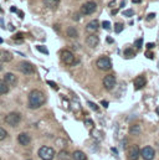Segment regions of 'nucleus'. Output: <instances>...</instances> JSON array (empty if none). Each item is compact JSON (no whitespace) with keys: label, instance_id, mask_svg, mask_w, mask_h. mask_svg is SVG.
<instances>
[{"label":"nucleus","instance_id":"f257e3e1","mask_svg":"<svg viewBox=\"0 0 159 160\" xmlns=\"http://www.w3.org/2000/svg\"><path fill=\"white\" fill-rule=\"evenodd\" d=\"M46 101V97L44 94V92H41L39 89H33L29 94V107L31 109H38L40 108Z\"/></svg>","mask_w":159,"mask_h":160},{"label":"nucleus","instance_id":"f03ea898","mask_svg":"<svg viewBox=\"0 0 159 160\" xmlns=\"http://www.w3.org/2000/svg\"><path fill=\"white\" fill-rule=\"evenodd\" d=\"M39 157L42 160H52L55 157V150L50 147H41L39 149Z\"/></svg>","mask_w":159,"mask_h":160},{"label":"nucleus","instance_id":"7ed1b4c3","mask_svg":"<svg viewBox=\"0 0 159 160\" xmlns=\"http://www.w3.org/2000/svg\"><path fill=\"white\" fill-rule=\"evenodd\" d=\"M97 4L95 1H87L81 6V14L82 15H91L96 11Z\"/></svg>","mask_w":159,"mask_h":160},{"label":"nucleus","instance_id":"20e7f679","mask_svg":"<svg viewBox=\"0 0 159 160\" xmlns=\"http://www.w3.org/2000/svg\"><path fill=\"white\" fill-rule=\"evenodd\" d=\"M5 122L11 127H16L21 122V116L18 112H11L5 117Z\"/></svg>","mask_w":159,"mask_h":160},{"label":"nucleus","instance_id":"39448f33","mask_svg":"<svg viewBox=\"0 0 159 160\" xmlns=\"http://www.w3.org/2000/svg\"><path fill=\"white\" fill-rule=\"evenodd\" d=\"M61 60L66 65H75L77 62V61H75L74 53L71 51H69V50H62L61 51Z\"/></svg>","mask_w":159,"mask_h":160},{"label":"nucleus","instance_id":"423d86ee","mask_svg":"<svg viewBox=\"0 0 159 160\" xmlns=\"http://www.w3.org/2000/svg\"><path fill=\"white\" fill-rule=\"evenodd\" d=\"M18 68H19V71H20L21 73H24V75H33V73L35 72V67H34L30 62H26V61L20 62L19 66H18Z\"/></svg>","mask_w":159,"mask_h":160},{"label":"nucleus","instance_id":"0eeeda50","mask_svg":"<svg viewBox=\"0 0 159 160\" xmlns=\"http://www.w3.org/2000/svg\"><path fill=\"white\" fill-rule=\"evenodd\" d=\"M96 65H97V67H98L100 70H102V71H108V70L112 68V62H111V60H110L108 57H100V58L97 60Z\"/></svg>","mask_w":159,"mask_h":160},{"label":"nucleus","instance_id":"6e6552de","mask_svg":"<svg viewBox=\"0 0 159 160\" xmlns=\"http://www.w3.org/2000/svg\"><path fill=\"white\" fill-rule=\"evenodd\" d=\"M141 155L144 160H153L156 157V152L152 147H144L141 150Z\"/></svg>","mask_w":159,"mask_h":160},{"label":"nucleus","instance_id":"1a4fd4ad","mask_svg":"<svg viewBox=\"0 0 159 160\" xmlns=\"http://www.w3.org/2000/svg\"><path fill=\"white\" fill-rule=\"evenodd\" d=\"M116 86V77L113 75H107L105 78H103V87L106 89H113Z\"/></svg>","mask_w":159,"mask_h":160},{"label":"nucleus","instance_id":"9d476101","mask_svg":"<svg viewBox=\"0 0 159 160\" xmlns=\"http://www.w3.org/2000/svg\"><path fill=\"white\" fill-rule=\"evenodd\" d=\"M139 147L132 145L128 148V159L129 160H138L139 159Z\"/></svg>","mask_w":159,"mask_h":160},{"label":"nucleus","instance_id":"9b49d317","mask_svg":"<svg viewBox=\"0 0 159 160\" xmlns=\"http://www.w3.org/2000/svg\"><path fill=\"white\" fill-rule=\"evenodd\" d=\"M18 142H19V144H21V145L25 147V145H29V144H30L31 138H30L29 134H26V133H21V134L18 135Z\"/></svg>","mask_w":159,"mask_h":160},{"label":"nucleus","instance_id":"f8f14e48","mask_svg":"<svg viewBox=\"0 0 159 160\" xmlns=\"http://www.w3.org/2000/svg\"><path fill=\"white\" fill-rule=\"evenodd\" d=\"M98 28H100V22L97 20H92L86 25V31L87 32H96L98 30Z\"/></svg>","mask_w":159,"mask_h":160},{"label":"nucleus","instance_id":"ddd939ff","mask_svg":"<svg viewBox=\"0 0 159 160\" xmlns=\"http://www.w3.org/2000/svg\"><path fill=\"white\" fill-rule=\"evenodd\" d=\"M13 60V53L6 50H0V62H10Z\"/></svg>","mask_w":159,"mask_h":160},{"label":"nucleus","instance_id":"4468645a","mask_svg":"<svg viewBox=\"0 0 159 160\" xmlns=\"http://www.w3.org/2000/svg\"><path fill=\"white\" fill-rule=\"evenodd\" d=\"M98 42H100L98 36H96V35H93V34L86 38V43H87V46H90V47H96V46L98 45Z\"/></svg>","mask_w":159,"mask_h":160},{"label":"nucleus","instance_id":"2eb2a0df","mask_svg":"<svg viewBox=\"0 0 159 160\" xmlns=\"http://www.w3.org/2000/svg\"><path fill=\"white\" fill-rule=\"evenodd\" d=\"M4 81L9 84V86H15L16 83H18V77L14 75V73H5V76H4Z\"/></svg>","mask_w":159,"mask_h":160},{"label":"nucleus","instance_id":"dca6fc26","mask_svg":"<svg viewBox=\"0 0 159 160\" xmlns=\"http://www.w3.org/2000/svg\"><path fill=\"white\" fill-rule=\"evenodd\" d=\"M44 5L50 10H55L60 5V0H44Z\"/></svg>","mask_w":159,"mask_h":160},{"label":"nucleus","instance_id":"f3484780","mask_svg":"<svg viewBox=\"0 0 159 160\" xmlns=\"http://www.w3.org/2000/svg\"><path fill=\"white\" fill-rule=\"evenodd\" d=\"M146 83H147V81H146V78H144L143 76L137 77V78L134 80V88H136V89H141V88H143V87L146 86Z\"/></svg>","mask_w":159,"mask_h":160},{"label":"nucleus","instance_id":"a211bd4d","mask_svg":"<svg viewBox=\"0 0 159 160\" xmlns=\"http://www.w3.org/2000/svg\"><path fill=\"white\" fill-rule=\"evenodd\" d=\"M72 159L74 160H87V155H86L83 152H81V150H76V152H74V154H72Z\"/></svg>","mask_w":159,"mask_h":160},{"label":"nucleus","instance_id":"6ab92c4d","mask_svg":"<svg viewBox=\"0 0 159 160\" xmlns=\"http://www.w3.org/2000/svg\"><path fill=\"white\" fill-rule=\"evenodd\" d=\"M9 92V84L4 80H0V96L6 94Z\"/></svg>","mask_w":159,"mask_h":160},{"label":"nucleus","instance_id":"aec40b11","mask_svg":"<svg viewBox=\"0 0 159 160\" xmlns=\"http://www.w3.org/2000/svg\"><path fill=\"white\" fill-rule=\"evenodd\" d=\"M141 132L142 130H141V127L138 124H134V125H132L129 128V134H132V135H139Z\"/></svg>","mask_w":159,"mask_h":160},{"label":"nucleus","instance_id":"412c9836","mask_svg":"<svg viewBox=\"0 0 159 160\" xmlns=\"http://www.w3.org/2000/svg\"><path fill=\"white\" fill-rule=\"evenodd\" d=\"M66 34H67L69 38H72V39H76L79 36V32H77V30L75 28H69L66 30Z\"/></svg>","mask_w":159,"mask_h":160},{"label":"nucleus","instance_id":"4be33fe9","mask_svg":"<svg viewBox=\"0 0 159 160\" xmlns=\"http://www.w3.org/2000/svg\"><path fill=\"white\" fill-rule=\"evenodd\" d=\"M91 135H92L95 139H97V140H101V139L103 138V133L100 132V130H96V129H92V130H91Z\"/></svg>","mask_w":159,"mask_h":160},{"label":"nucleus","instance_id":"5701e85b","mask_svg":"<svg viewBox=\"0 0 159 160\" xmlns=\"http://www.w3.org/2000/svg\"><path fill=\"white\" fill-rule=\"evenodd\" d=\"M59 158L61 160H72V157L66 152V150H61L59 154Z\"/></svg>","mask_w":159,"mask_h":160},{"label":"nucleus","instance_id":"b1692460","mask_svg":"<svg viewBox=\"0 0 159 160\" xmlns=\"http://www.w3.org/2000/svg\"><path fill=\"white\" fill-rule=\"evenodd\" d=\"M119 148L121 149H128V139L127 138H123L122 140H121V143H119Z\"/></svg>","mask_w":159,"mask_h":160},{"label":"nucleus","instance_id":"393cba45","mask_svg":"<svg viewBox=\"0 0 159 160\" xmlns=\"http://www.w3.org/2000/svg\"><path fill=\"white\" fill-rule=\"evenodd\" d=\"M134 55H136V53H134V51H133L132 48H127V50L124 51V56H126L127 58H128V57H134Z\"/></svg>","mask_w":159,"mask_h":160},{"label":"nucleus","instance_id":"a878e982","mask_svg":"<svg viewBox=\"0 0 159 160\" xmlns=\"http://www.w3.org/2000/svg\"><path fill=\"white\" fill-rule=\"evenodd\" d=\"M122 30H123V24H122V22H117V24L115 25V31H116V34L122 32Z\"/></svg>","mask_w":159,"mask_h":160},{"label":"nucleus","instance_id":"bb28decb","mask_svg":"<svg viewBox=\"0 0 159 160\" xmlns=\"http://www.w3.org/2000/svg\"><path fill=\"white\" fill-rule=\"evenodd\" d=\"M8 137V133H6V130L5 129H3V128H0V142H3L5 138Z\"/></svg>","mask_w":159,"mask_h":160},{"label":"nucleus","instance_id":"cd10ccee","mask_svg":"<svg viewBox=\"0 0 159 160\" xmlns=\"http://www.w3.org/2000/svg\"><path fill=\"white\" fill-rule=\"evenodd\" d=\"M87 104H88V107H90V108H92V109H93V111H96V112L100 109V107H98L96 103H93V102H90V101H88V102H87Z\"/></svg>","mask_w":159,"mask_h":160},{"label":"nucleus","instance_id":"c85d7f7f","mask_svg":"<svg viewBox=\"0 0 159 160\" xmlns=\"http://www.w3.org/2000/svg\"><path fill=\"white\" fill-rule=\"evenodd\" d=\"M85 125H86L87 128H93V127H95V123L91 119H85Z\"/></svg>","mask_w":159,"mask_h":160},{"label":"nucleus","instance_id":"c756f323","mask_svg":"<svg viewBox=\"0 0 159 160\" xmlns=\"http://www.w3.org/2000/svg\"><path fill=\"white\" fill-rule=\"evenodd\" d=\"M36 48L39 50L40 52H42V53H45V55H47V53H49V51H47V48H46L45 46H38Z\"/></svg>","mask_w":159,"mask_h":160},{"label":"nucleus","instance_id":"7c9ffc66","mask_svg":"<svg viewBox=\"0 0 159 160\" xmlns=\"http://www.w3.org/2000/svg\"><path fill=\"white\" fill-rule=\"evenodd\" d=\"M102 26H103V29H106V30H110V28H111V24H110L108 21H103V22H102Z\"/></svg>","mask_w":159,"mask_h":160},{"label":"nucleus","instance_id":"2f4dec72","mask_svg":"<svg viewBox=\"0 0 159 160\" xmlns=\"http://www.w3.org/2000/svg\"><path fill=\"white\" fill-rule=\"evenodd\" d=\"M133 14H134V12H133V10H126V11L123 12V15H124V16H133Z\"/></svg>","mask_w":159,"mask_h":160},{"label":"nucleus","instance_id":"473e14b6","mask_svg":"<svg viewBox=\"0 0 159 160\" xmlns=\"http://www.w3.org/2000/svg\"><path fill=\"white\" fill-rule=\"evenodd\" d=\"M134 45H136L137 47H139V48H141V47H142V45H143V40H142V39H139V40H137V41H136V42H134Z\"/></svg>","mask_w":159,"mask_h":160},{"label":"nucleus","instance_id":"72a5a7b5","mask_svg":"<svg viewBox=\"0 0 159 160\" xmlns=\"http://www.w3.org/2000/svg\"><path fill=\"white\" fill-rule=\"evenodd\" d=\"M47 83H49V84H50V86H51V87H54V88H55V89H57V86H56V84H55V83H54V82H51V81H49V82H47Z\"/></svg>","mask_w":159,"mask_h":160},{"label":"nucleus","instance_id":"f704fd0d","mask_svg":"<svg viewBox=\"0 0 159 160\" xmlns=\"http://www.w3.org/2000/svg\"><path fill=\"white\" fill-rule=\"evenodd\" d=\"M154 16H156V14H151V15H148V16H147V20H149V19H153Z\"/></svg>","mask_w":159,"mask_h":160},{"label":"nucleus","instance_id":"c9c22d12","mask_svg":"<svg viewBox=\"0 0 159 160\" xmlns=\"http://www.w3.org/2000/svg\"><path fill=\"white\" fill-rule=\"evenodd\" d=\"M107 42H108V43H113V39L108 36V38H107Z\"/></svg>","mask_w":159,"mask_h":160},{"label":"nucleus","instance_id":"e433bc0d","mask_svg":"<svg viewBox=\"0 0 159 160\" xmlns=\"http://www.w3.org/2000/svg\"><path fill=\"white\" fill-rule=\"evenodd\" d=\"M147 47H148V50H149V48H153V47H154V43H148Z\"/></svg>","mask_w":159,"mask_h":160},{"label":"nucleus","instance_id":"4c0bfd02","mask_svg":"<svg viewBox=\"0 0 159 160\" xmlns=\"http://www.w3.org/2000/svg\"><path fill=\"white\" fill-rule=\"evenodd\" d=\"M102 106H103L105 108H107V107H108V103H107L106 101H103V102H102Z\"/></svg>","mask_w":159,"mask_h":160},{"label":"nucleus","instance_id":"58836bf2","mask_svg":"<svg viewBox=\"0 0 159 160\" xmlns=\"http://www.w3.org/2000/svg\"><path fill=\"white\" fill-rule=\"evenodd\" d=\"M146 56H147V57H151V58H153V53H149V52H147V53H146Z\"/></svg>","mask_w":159,"mask_h":160},{"label":"nucleus","instance_id":"ea45409f","mask_svg":"<svg viewBox=\"0 0 159 160\" xmlns=\"http://www.w3.org/2000/svg\"><path fill=\"white\" fill-rule=\"evenodd\" d=\"M141 1H142V0H132L133 4H141Z\"/></svg>","mask_w":159,"mask_h":160},{"label":"nucleus","instance_id":"a19ab883","mask_svg":"<svg viewBox=\"0 0 159 160\" xmlns=\"http://www.w3.org/2000/svg\"><path fill=\"white\" fill-rule=\"evenodd\" d=\"M74 19H75V20H79L80 15H77V14H76V15H74Z\"/></svg>","mask_w":159,"mask_h":160},{"label":"nucleus","instance_id":"79ce46f5","mask_svg":"<svg viewBox=\"0 0 159 160\" xmlns=\"http://www.w3.org/2000/svg\"><path fill=\"white\" fill-rule=\"evenodd\" d=\"M1 70H3V65L0 63V72H1Z\"/></svg>","mask_w":159,"mask_h":160},{"label":"nucleus","instance_id":"37998d69","mask_svg":"<svg viewBox=\"0 0 159 160\" xmlns=\"http://www.w3.org/2000/svg\"><path fill=\"white\" fill-rule=\"evenodd\" d=\"M0 43H3V39H0Z\"/></svg>","mask_w":159,"mask_h":160},{"label":"nucleus","instance_id":"c03bdc74","mask_svg":"<svg viewBox=\"0 0 159 160\" xmlns=\"http://www.w3.org/2000/svg\"><path fill=\"white\" fill-rule=\"evenodd\" d=\"M0 160H1V159H0Z\"/></svg>","mask_w":159,"mask_h":160}]
</instances>
